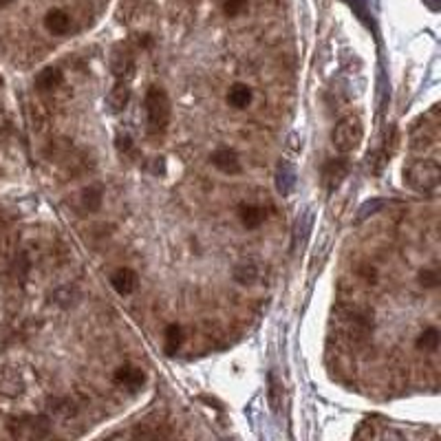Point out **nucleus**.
I'll use <instances>...</instances> for the list:
<instances>
[{
	"instance_id": "nucleus-1",
	"label": "nucleus",
	"mask_w": 441,
	"mask_h": 441,
	"mask_svg": "<svg viewBox=\"0 0 441 441\" xmlns=\"http://www.w3.org/2000/svg\"><path fill=\"white\" fill-rule=\"evenodd\" d=\"M404 183L419 194H433L441 183V168L435 159H415L404 168Z\"/></svg>"
},
{
	"instance_id": "nucleus-31",
	"label": "nucleus",
	"mask_w": 441,
	"mask_h": 441,
	"mask_svg": "<svg viewBox=\"0 0 441 441\" xmlns=\"http://www.w3.org/2000/svg\"><path fill=\"white\" fill-rule=\"evenodd\" d=\"M12 0H0V7H5V5H9Z\"/></svg>"
},
{
	"instance_id": "nucleus-14",
	"label": "nucleus",
	"mask_w": 441,
	"mask_h": 441,
	"mask_svg": "<svg viewBox=\"0 0 441 441\" xmlns=\"http://www.w3.org/2000/svg\"><path fill=\"white\" fill-rule=\"evenodd\" d=\"M65 84V73L58 67H47L36 76V89L40 93H54Z\"/></svg>"
},
{
	"instance_id": "nucleus-26",
	"label": "nucleus",
	"mask_w": 441,
	"mask_h": 441,
	"mask_svg": "<svg viewBox=\"0 0 441 441\" xmlns=\"http://www.w3.org/2000/svg\"><path fill=\"white\" fill-rule=\"evenodd\" d=\"M417 280H419V285L426 287V289H435V287H439V282H441L439 271H437V269H430V267H426V269L419 271Z\"/></svg>"
},
{
	"instance_id": "nucleus-20",
	"label": "nucleus",
	"mask_w": 441,
	"mask_h": 441,
	"mask_svg": "<svg viewBox=\"0 0 441 441\" xmlns=\"http://www.w3.org/2000/svg\"><path fill=\"white\" fill-rule=\"evenodd\" d=\"M415 346L419 351H424V353H437V349H439V329L437 327L424 329L422 333L417 335Z\"/></svg>"
},
{
	"instance_id": "nucleus-5",
	"label": "nucleus",
	"mask_w": 441,
	"mask_h": 441,
	"mask_svg": "<svg viewBox=\"0 0 441 441\" xmlns=\"http://www.w3.org/2000/svg\"><path fill=\"white\" fill-rule=\"evenodd\" d=\"M135 69H137V60H135V49L131 45H117L111 54V71L115 80L131 82L135 78Z\"/></svg>"
},
{
	"instance_id": "nucleus-16",
	"label": "nucleus",
	"mask_w": 441,
	"mask_h": 441,
	"mask_svg": "<svg viewBox=\"0 0 441 441\" xmlns=\"http://www.w3.org/2000/svg\"><path fill=\"white\" fill-rule=\"evenodd\" d=\"M225 100H227V104H229V106H232V109L243 111V109H247V106H249L251 100H254V93H251V89L247 87V84L236 82V84H232V87H229Z\"/></svg>"
},
{
	"instance_id": "nucleus-13",
	"label": "nucleus",
	"mask_w": 441,
	"mask_h": 441,
	"mask_svg": "<svg viewBox=\"0 0 441 441\" xmlns=\"http://www.w3.org/2000/svg\"><path fill=\"white\" fill-rule=\"evenodd\" d=\"M45 27L51 36H67L73 27V20L65 9H49L45 16Z\"/></svg>"
},
{
	"instance_id": "nucleus-24",
	"label": "nucleus",
	"mask_w": 441,
	"mask_h": 441,
	"mask_svg": "<svg viewBox=\"0 0 441 441\" xmlns=\"http://www.w3.org/2000/svg\"><path fill=\"white\" fill-rule=\"evenodd\" d=\"M102 201H104V194H102L100 185H89L82 190V205H84V210H89V212L100 210Z\"/></svg>"
},
{
	"instance_id": "nucleus-7",
	"label": "nucleus",
	"mask_w": 441,
	"mask_h": 441,
	"mask_svg": "<svg viewBox=\"0 0 441 441\" xmlns=\"http://www.w3.org/2000/svg\"><path fill=\"white\" fill-rule=\"evenodd\" d=\"M113 382L117 384L120 388H126V391L131 393H137L139 388L144 386L146 382V375L139 366L135 364H122L117 371L113 373Z\"/></svg>"
},
{
	"instance_id": "nucleus-25",
	"label": "nucleus",
	"mask_w": 441,
	"mask_h": 441,
	"mask_svg": "<svg viewBox=\"0 0 441 441\" xmlns=\"http://www.w3.org/2000/svg\"><path fill=\"white\" fill-rule=\"evenodd\" d=\"M49 411L54 413L56 417H62V419H67V417H73L76 415V404H73L69 397H54V400L49 402Z\"/></svg>"
},
{
	"instance_id": "nucleus-11",
	"label": "nucleus",
	"mask_w": 441,
	"mask_h": 441,
	"mask_svg": "<svg viewBox=\"0 0 441 441\" xmlns=\"http://www.w3.org/2000/svg\"><path fill=\"white\" fill-rule=\"evenodd\" d=\"M210 161H212V166L216 168L218 172H223V174H238L240 170H243V168H240L238 155L232 148H218V150H214L212 155H210Z\"/></svg>"
},
{
	"instance_id": "nucleus-27",
	"label": "nucleus",
	"mask_w": 441,
	"mask_h": 441,
	"mask_svg": "<svg viewBox=\"0 0 441 441\" xmlns=\"http://www.w3.org/2000/svg\"><path fill=\"white\" fill-rule=\"evenodd\" d=\"M346 5H349L355 14H358V18L362 20V23H366L369 27H373L371 14H369V9H366V0H346Z\"/></svg>"
},
{
	"instance_id": "nucleus-17",
	"label": "nucleus",
	"mask_w": 441,
	"mask_h": 441,
	"mask_svg": "<svg viewBox=\"0 0 441 441\" xmlns=\"http://www.w3.org/2000/svg\"><path fill=\"white\" fill-rule=\"evenodd\" d=\"M232 276L234 280L238 282V285H254V282L258 280L260 276V269L256 265V260H238L236 265H234V271H232Z\"/></svg>"
},
{
	"instance_id": "nucleus-12",
	"label": "nucleus",
	"mask_w": 441,
	"mask_h": 441,
	"mask_svg": "<svg viewBox=\"0 0 441 441\" xmlns=\"http://www.w3.org/2000/svg\"><path fill=\"white\" fill-rule=\"evenodd\" d=\"M437 137H439V120H435L433 124H424V128L422 126H417L413 137H411V148L413 150H428L437 144Z\"/></svg>"
},
{
	"instance_id": "nucleus-18",
	"label": "nucleus",
	"mask_w": 441,
	"mask_h": 441,
	"mask_svg": "<svg viewBox=\"0 0 441 441\" xmlns=\"http://www.w3.org/2000/svg\"><path fill=\"white\" fill-rule=\"evenodd\" d=\"M311 223H313V214H311V210H304V212L296 218V225H293V240H291L293 251H296V249H302L304 240H307V236H309Z\"/></svg>"
},
{
	"instance_id": "nucleus-22",
	"label": "nucleus",
	"mask_w": 441,
	"mask_h": 441,
	"mask_svg": "<svg viewBox=\"0 0 441 441\" xmlns=\"http://www.w3.org/2000/svg\"><path fill=\"white\" fill-rule=\"evenodd\" d=\"M267 395H269V406L271 411L278 413L282 406V382L278 380V375L271 371L267 377Z\"/></svg>"
},
{
	"instance_id": "nucleus-9",
	"label": "nucleus",
	"mask_w": 441,
	"mask_h": 441,
	"mask_svg": "<svg viewBox=\"0 0 441 441\" xmlns=\"http://www.w3.org/2000/svg\"><path fill=\"white\" fill-rule=\"evenodd\" d=\"M296 181H298V177H296V168H293V163L287 159H280L276 166V174H274L278 194L289 196L293 192V188H296Z\"/></svg>"
},
{
	"instance_id": "nucleus-30",
	"label": "nucleus",
	"mask_w": 441,
	"mask_h": 441,
	"mask_svg": "<svg viewBox=\"0 0 441 441\" xmlns=\"http://www.w3.org/2000/svg\"><path fill=\"white\" fill-rule=\"evenodd\" d=\"M430 12H439V0H424Z\"/></svg>"
},
{
	"instance_id": "nucleus-28",
	"label": "nucleus",
	"mask_w": 441,
	"mask_h": 441,
	"mask_svg": "<svg viewBox=\"0 0 441 441\" xmlns=\"http://www.w3.org/2000/svg\"><path fill=\"white\" fill-rule=\"evenodd\" d=\"M247 3L249 0H223V12L227 18H234L243 12V9L247 7Z\"/></svg>"
},
{
	"instance_id": "nucleus-29",
	"label": "nucleus",
	"mask_w": 441,
	"mask_h": 441,
	"mask_svg": "<svg viewBox=\"0 0 441 441\" xmlns=\"http://www.w3.org/2000/svg\"><path fill=\"white\" fill-rule=\"evenodd\" d=\"M117 150L120 152H131L133 150V139L128 137V135H120V137H117Z\"/></svg>"
},
{
	"instance_id": "nucleus-10",
	"label": "nucleus",
	"mask_w": 441,
	"mask_h": 441,
	"mask_svg": "<svg viewBox=\"0 0 441 441\" xmlns=\"http://www.w3.org/2000/svg\"><path fill=\"white\" fill-rule=\"evenodd\" d=\"M128 102H131V82L115 80L113 89L109 91V95H106V109H109V113L117 115V113L126 111Z\"/></svg>"
},
{
	"instance_id": "nucleus-21",
	"label": "nucleus",
	"mask_w": 441,
	"mask_h": 441,
	"mask_svg": "<svg viewBox=\"0 0 441 441\" xmlns=\"http://www.w3.org/2000/svg\"><path fill=\"white\" fill-rule=\"evenodd\" d=\"M163 340H166V353L168 355H174L177 351L181 349V344H183V329L177 322L168 324L166 333H163Z\"/></svg>"
},
{
	"instance_id": "nucleus-8",
	"label": "nucleus",
	"mask_w": 441,
	"mask_h": 441,
	"mask_svg": "<svg viewBox=\"0 0 441 441\" xmlns=\"http://www.w3.org/2000/svg\"><path fill=\"white\" fill-rule=\"evenodd\" d=\"M139 285V276L137 271L131 267H120L111 274V287L120 293V296H131V293L137 289Z\"/></svg>"
},
{
	"instance_id": "nucleus-3",
	"label": "nucleus",
	"mask_w": 441,
	"mask_h": 441,
	"mask_svg": "<svg viewBox=\"0 0 441 441\" xmlns=\"http://www.w3.org/2000/svg\"><path fill=\"white\" fill-rule=\"evenodd\" d=\"M362 139H364V124L358 115H349V117L340 120L331 131L333 148L342 155H349V152L358 150Z\"/></svg>"
},
{
	"instance_id": "nucleus-23",
	"label": "nucleus",
	"mask_w": 441,
	"mask_h": 441,
	"mask_svg": "<svg viewBox=\"0 0 441 441\" xmlns=\"http://www.w3.org/2000/svg\"><path fill=\"white\" fill-rule=\"evenodd\" d=\"M388 205V199H369V201H364L360 207H358V214H355V223H362L369 216L382 212V210Z\"/></svg>"
},
{
	"instance_id": "nucleus-19",
	"label": "nucleus",
	"mask_w": 441,
	"mask_h": 441,
	"mask_svg": "<svg viewBox=\"0 0 441 441\" xmlns=\"http://www.w3.org/2000/svg\"><path fill=\"white\" fill-rule=\"evenodd\" d=\"M23 380H20V375L14 373V371H3L0 373V393L3 395H9V397H16L23 393Z\"/></svg>"
},
{
	"instance_id": "nucleus-15",
	"label": "nucleus",
	"mask_w": 441,
	"mask_h": 441,
	"mask_svg": "<svg viewBox=\"0 0 441 441\" xmlns=\"http://www.w3.org/2000/svg\"><path fill=\"white\" fill-rule=\"evenodd\" d=\"M238 218L243 223L245 229H258L262 223H265L267 212L265 207L254 205V203H240L238 205Z\"/></svg>"
},
{
	"instance_id": "nucleus-4",
	"label": "nucleus",
	"mask_w": 441,
	"mask_h": 441,
	"mask_svg": "<svg viewBox=\"0 0 441 441\" xmlns=\"http://www.w3.org/2000/svg\"><path fill=\"white\" fill-rule=\"evenodd\" d=\"M9 435L14 439H27V441H38L47 439L54 433V424L47 415H20L9 419Z\"/></svg>"
},
{
	"instance_id": "nucleus-2",
	"label": "nucleus",
	"mask_w": 441,
	"mask_h": 441,
	"mask_svg": "<svg viewBox=\"0 0 441 441\" xmlns=\"http://www.w3.org/2000/svg\"><path fill=\"white\" fill-rule=\"evenodd\" d=\"M144 109H146V120H148V128L152 133H163L172 117V104L168 93L159 87H150L146 91Z\"/></svg>"
},
{
	"instance_id": "nucleus-6",
	"label": "nucleus",
	"mask_w": 441,
	"mask_h": 441,
	"mask_svg": "<svg viewBox=\"0 0 441 441\" xmlns=\"http://www.w3.org/2000/svg\"><path fill=\"white\" fill-rule=\"evenodd\" d=\"M349 159H344V157H333L322 168V183L327 188V192H335L338 188L342 185V181L346 179V174H349Z\"/></svg>"
},
{
	"instance_id": "nucleus-32",
	"label": "nucleus",
	"mask_w": 441,
	"mask_h": 441,
	"mask_svg": "<svg viewBox=\"0 0 441 441\" xmlns=\"http://www.w3.org/2000/svg\"><path fill=\"white\" fill-rule=\"evenodd\" d=\"M0 87H3V78H0Z\"/></svg>"
}]
</instances>
